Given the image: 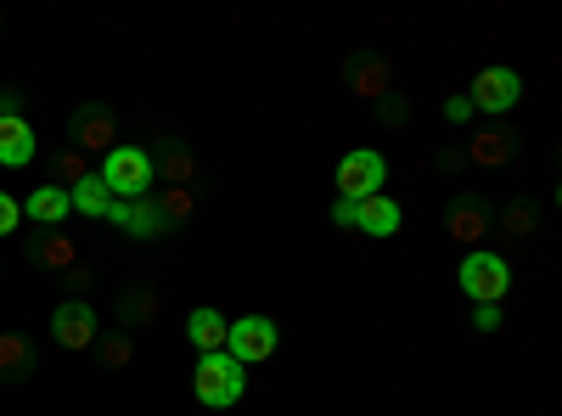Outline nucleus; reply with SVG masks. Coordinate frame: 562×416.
<instances>
[{
  "label": "nucleus",
  "mask_w": 562,
  "mask_h": 416,
  "mask_svg": "<svg viewBox=\"0 0 562 416\" xmlns=\"http://www.w3.org/2000/svg\"><path fill=\"white\" fill-rule=\"evenodd\" d=\"M192 389H198L203 405L225 411V405H237V400H243V389H248V366H237L225 349H220V355H203V360H198V372H192Z\"/></svg>",
  "instance_id": "f257e3e1"
},
{
  "label": "nucleus",
  "mask_w": 562,
  "mask_h": 416,
  "mask_svg": "<svg viewBox=\"0 0 562 416\" xmlns=\"http://www.w3.org/2000/svg\"><path fill=\"white\" fill-rule=\"evenodd\" d=\"M102 187L113 192V203H135L153 187V158L140 147H113L108 164H102Z\"/></svg>",
  "instance_id": "f03ea898"
},
{
  "label": "nucleus",
  "mask_w": 562,
  "mask_h": 416,
  "mask_svg": "<svg viewBox=\"0 0 562 416\" xmlns=\"http://www.w3.org/2000/svg\"><path fill=\"white\" fill-rule=\"evenodd\" d=\"M506 282H512V270H506L501 254H484V248H479V254L461 259V293L473 299V304H501Z\"/></svg>",
  "instance_id": "7ed1b4c3"
},
{
  "label": "nucleus",
  "mask_w": 562,
  "mask_h": 416,
  "mask_svg": "<svg viewBox=\"0 0 562 416\" xmlns=\"http://www.w3.org/2000/svg\"><path fill=\"white\" fill-rule=\"evenodd\" d=\"M225 355L237 360V366H248V360H270V355H276V321H270V315H243V321H231Z\"/></svg>",
  "instance_id": "20e7f679"
},
{
  "label": "nucleus",
  "mask_w": 562,
  "mask_h": 416,
  "mask_svg": "<svg viewBox=\"0 0 562 416\" xmlns=\"http://www.w3.org/2000/svg\"><path fill=\"white\" fill-rule=\"evenodd\" d=\"M383 180H389L383 153H349V158L338 164V192H344V203H360V198H371V192H383Z\"/></svg>",
  "instance_id": "39448f33"
},
{
  "label": "nucleus",
  "mask_w": 562,
  "mask_h": 416,
  "mask_svg": "<svg viewBox=\"0 0 562 416\" xmlns=\"http://www.w3.org/2000/svg\"><path fill=\"white\" fill-rule=\"evenodd\" d=\"M518 97H524V79L512 74V68H484L479 79H473V108H484V113H506V108H518Z\"/></svg>",
  "instance_id": "423d86ee"
},
{
  "label": "nucleus",
  "mask_w": 562,
  "mask_h": 416,
  "mask_svg": "<svg viewBox=\"0 0 562 416\" xmlns=\"http://www.w3.org/2000/svg\"><path fill=\"white\" fill-rule=\"evenodd\" d=\"M52 333H57L63 349H90V344H97V310H90V304H57Z\"/></svg>",
  "instance_id": "0eeeda50"
},
{
  "label": "nucleus",
  "mask_w": 562,
  "mask_h": 416,
  "mask_svg": "<svg viewBox=\"0 0 562 416\" xmlns=\"http://www.w3.org/2000/svg\"><path fill=\"white\" fill-rule=\"evenodd\" d=\"M355 225L366 231V237H394L400 231V203L389 192H371V198L355 203Z\"/></svg>",
  "instance_id": "6e6552de"
},
{
  "label": "nucleus",
  "mask_w": 562,
  "mask_h": 416,
  "mask_svg": "<svg viewBox=\"0 0 562 416\" xmlns=\"http://www.w3.org/2000/svg\"><path fill=\"white\" fill-rule=\"evenodd\" d=\"M34 158V130L23 113H0V164L7 169H23Z\"/></svg>",
  "instance_id": "1a4fd4ad"
},
{
  "label": "nucleus",
  "mask_w": 562,
  "mask_h": 416,
  "mask_svg": "<svg viewBox=\"0 0 562 416\" xmlns=\"http://www.w3.org/2000/svg\"><path fill=\"white\" fill-rule=\"evenodd\" d=\"M68 214H74V209H68V187H40V192H29V203H23V220H34V225H45V231H57Z\"/></svg>",
  "instance_id": "9d476101"
},
{
  "label": "nucleus",
  "mask_w": 562,
  "mask_h": 416,
  "mask_svg": "<svg viewBox=\"0 0 562 416\" xmlns=\"http://www.w3.org/2000/svg\"><path fill=\"white\" fill-rule=\"evenodd\" d=\"M349 85L360 90L366 102H383L389 90H394V68L378 63V57H360V63H349Z\"/></svg>",
  "instance_id": "9b49d317"
},
{
  "label": "nucleus",
  "mask_w": 562,
  "mask_h": 416,
  "mask_svg": "<svg viewBox=\"0 0 562 416\" xmlns=\"http://www.w3.org/2000/svg\"><path fill=\"white\" fill-rule=\"evenodd\" d=\"M68 209H74V214H85V220H108L113 192L102 187V175H85V180H74V187H68Z\"/></svg>",
  "instance_id": "f8f14e48"
},
{
  "label": "nucleus",
  "mask_w": 562,
  "mask_h": 416,
  "mask_svg": "<svg viewBox=\"0 0 562 416\" xmlns=\"http://www.w3.org/2000/svg\"><path fill=\"white\" fill-rule=\"evenodd\" d=\"M108 220H113V225H124L130 237H158V231H164V214H158L153 203H140V198H135V203H113V209H108Z\"/></svg>",
  "instance_id": "ddd939ff"
},
{
  "label": "nucleus",
  "mask_w": 562,
  "mask_h": 416,
  "mask_svg": "<svg viewBox=\"0 0 562 416\" xmlns=\"http://www.w3.org/2000/svg\"><path fill=\"white\" fill-rule=\"evenodd\" d=\"M225 333H231V321L220 310H192V321H186V338H192L203 355H220L225 349Z\"/></svg>",
  "instance_id": "4468645a"
},
{
  "label": "nucleus",
  "mask_w": 562,
  "mask_h": 416,
  "mask_svg": "<svg viewBox=\"0 0 562 416\" xmlns=\"http://www.w3.org/2000/svg\"><path fill=\"white\" fill-rule=\"evenodd\" d=\"M484 231H490V214H484V203H473V198H461L456 209H450V237L456 243H484Z\"/></svg>",
  "instance_id": "2eb2a0df"
},
{
  "label": "nucleus",
  "mask_w": 562,
  "mask_h": 416,
  "mask_svg": "<svg viewBox=\"0 0 562 416\" xmlns=\"http://www.w3.org/2000/svg\"><path fill=\"white\" fill-rule=\"evenodd\" d=\"M74 135H79L85 147H108V153H113V119H108L102 108H85V113L74 119Z\"/></svg>",
  "instance_id": "dca6fc26"
},
{
  "label": "nucleus",
  "mask_w": 562,
  "mask_h": 416,
  "mask_svg": "<svg viewBox=\"0 0 562 416\" xmlns=\"http://www.w3.org/2000/svg\"><path fill=\"white\" fill-rule=\"evenodd\" d=\"M506 158H512V135H506V130L473 135V164H506Z\"/></svg>",
  "instance_id": "f3484780"
},
{
  "label": "nucleus",
  "mask_w": 562,
  "mask_h": 416,
  "mask_svg": "<svg viewBox=\"0 0 562 416\" xmlns=\"http://www.w3.org/2000/svg\"><path fill=\"white\" fill-rule=\"evenodd\" d=\"M23 372H29V344L18 333H7L0 338V378H23Z\"/></svg>",
  "instance_id": "a211bd4d"
},
{
  "label": "nucleus",
  "mask_w": 562,
  "mask_h": 416,
  "mask_svg": "<svg viewBox=\"0 0 562 416\" xmlns=\"http://www.w3.org/2000/svg\"><path fill=\"white\" fill-rule=\"evenodd\" d=\"M164 180H169V187H186V180H192V158L169 153V158H164Z\"/></svg>",
  "instance_id": "6ab92c4d"
},
{
  "label": "nucleus",
  "mask_w": 562,
  "mask_h": 416,
  "mask_svg": "<svg viewBox=\"0 0 562 416\" xmlns=\"http://www.w3.org/2000/svg\"><path fill=\"white\" fill-rule=\"evenodd\" d=\"M40 259H45V265H74V248H68V243L57 237V231H52V237L40 243Z\"/></svg>",
  "instance_id": "aec40b11"
},
{
  "label": "nucleus",
  "mask_w": 562,
  "mask_h": 416,
  "mask_svg": "<svg viewBox=\"0 0 562 416\" xmlns=\"http://www.w3.org/2000/svg\"><path fill=\"white\" fill-rule=\"evenodd\" d=\"M18 225H23V203H18V198H7V192H0V237H12Z\"/></svg>",
  "instance_id": "412c9836"
},
{
  "label": "nucleus",
  "mask_w": 562,
  "mask_h": 416,
  "mask_svg": "<svg viewBox=\"0 0 562 416\" xmlns=\"http://www.w3.org/2000/svg\"><path fill=\"white\" fill-rule=\"evenodd\" d=\"M506 237H529V231H535V209H506Z\"/></svg>",
  "instance_id": "4be33fe9"
},
{
  "label": "nucleus",
  "mask_w": 562,
  "mask_h": 416,
  "mask_svg": "<svg viewBox=\"0 0 562 416\" xmlns=\"http://www.w3.org/2000/svg\"><path fill=\"white\" fill-rule=\"evenodd\" d=\"M158 214H164V225H169V220H186V214H192V198H186V187H175V192L164 198V209H158Z\"/></svg>",
  "instance_id": "5701e85b"
},
{
  "label": "nucleus",
  "mask_w": 562,
  "mask_h": 416,
  "mask_svg": "<svg viewBox=\"0 0 562 416\" xmlns=\"http://www.w3.org/2000/svg\"><path fill=\"white\" fill-rule=\"evenodd\" d=\"M473 327H479V333H495V327H501V310H495V304H479V310H473Z\"/></svg>",
  "instance_id": "b1692460"
},
{
  "label": "nucleus",
  "mask_w": 562,
  "mask_h": 416,
  "mask_svg": "<svg viewBox=\"0 0 562 416\" xmlns=\"http://www.w3.org/2000/svg\"><path fill=\"white\" fill-rule=\"evenodd\" d=\"M445 113H450V124H461V119H473V102H467V97H456Z\"/></svg>",
  "instance_id": "393cba45"
},
{
  "label": "nucleus",
  "mask_w": 562,
  "mask_h": 416,
  "mask_svg": "<svg viewBox=\"0 0 562 416\" xmlns=\"http://www.w3.org/2000/svg\"><path fill=\"white\" fill-rule=\"evenodd\" d=\"M333 220H338V225H355V203H344V198H338V209H333Z\"/></svg>",
  "instance_id": "a878e982"
}]
</instances>
